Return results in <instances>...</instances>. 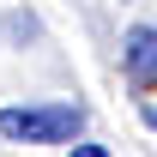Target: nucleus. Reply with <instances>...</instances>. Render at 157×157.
Returning <instances> with one entry per match:
<instances>
[{"label": "nucleus", "mask_w": 157, "mask_h": 157, "mask_svg": "<svg viewBox=\"0 0 157 157\" xmlns=\"http://www.w3.org/2000/svg\"><path fill=\"white\" fill-rule=\"evenodd\" d=\"M121 60H127V78H133V85H157V30H151V24L127 30Z\"/></svg>", "instance_id": "nucleus-2"}, {"label": "nucleus", "mask_w": 157, "mask_h": 157, "mask_svg": "<svg viewBox=\"0 0 157 157\" xmlns=\"http://www.w3.org/2000/svg\"><path fill=\"white\" fill-rule=\"evenodd\" d=\"M78 121H85L78 103H36V109H0V133L24 145H60L78 133Z\"/></svg>", "instance_id": "nucleus-1"}]
</instances>
